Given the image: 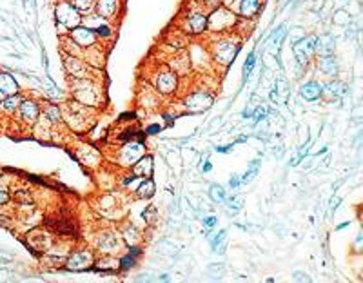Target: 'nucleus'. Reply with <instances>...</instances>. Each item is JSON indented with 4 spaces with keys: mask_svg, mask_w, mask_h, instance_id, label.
<instances>
[{
    "mask_svg": "<svg viewBox=\"0 0 363 283\" xmlns=\"http://www.w3.org/2000/svg\"><path fill=\"white\" fill-rule=\"evenodd\" d=\"M56 18H58V22L62 24V26H66V28L73 29L77 28L80 22V17H79V11L73 7V4H69V2H64V4H60V6L56 7Z\"/></svg>",
    "mask_w": 363,
    "mask_h": 283,
    "instance_id": "nucleus-1",
    "label": "nucleus"
},
{
    "mask_svg": "<svg viewBox=\"0 0 363 283\" xmlns=\"http://www.w3.org/2000/svg\"><path fill=\"white\" fill-rule=\"evenodd\" d=\"M185 106L189 107V111L193 113L205 111V109H209L212 106V98L205 93H195L185 100Z\"/></svg>",
    "mask_w": 363,
    "mask_h": 283,
    "instance_id": "nucleus-2",
    "label": "nucleus"
},
{
    "mask_svg": "<svg viewBox=\"0 0 363 283\" xmlns=\"http://www.w3.org/2000/svg\"><path fill=\"white\" fill-rule=\"evenodd\" d=\"M176 87H178V78H176V75H174L173 71L160 73L157 77V89L160 93L169 94V93H173Z\"/></svg>",
    "mask_w": 363,
    "mask_h": 283,
    "instance_id": "nucleus-3",
    "label": "nucleus"
},
{
    "mask_svg": "<svg viewBox=\"0 0 363 283\" xmlns=\"http://www.w3.org/2000/svg\"><path fill=\"white\" fill-rule=\"evenodd\" d=\"M314 42H316V37H309V39H303L298 44H294V53H296L300 64H305L309 60V56L313 55V51L316 49Z\"/></svg>",
    "mask_w": 363,
    "mask_h": 283,
    "instance_id": "nucleus-4",
    "label": "nucleus"
},
{
    "mask_svg": "<svg viewBox=\"0 0 363 283\" xmlns=\"http://www.w3.org/2000/svg\"><path fill=\"white\" fill-rule=\"evenodd\" d=\"M91 263H93L91 252L89 250H82V252L73 254L71 258L67 260V269H71V271H85Z\"/></svg>",
    "mask_w": 363,
    "mask_h": 283,
    "instance_id": "nucleus-5",
    "label": "nucleus"
},
{
    "mask_svg": "<svg viewBox=\"0 0 363 283\" xmlns=\"http://www.w3.org/2000/svg\"><path fill=\"white\" fill-rule=\"evenodd\" d=\"M71 39L75 44L85 47V45L95 44L96 33L89 28H79V26H77V28H73V31H71Z\"/></svg>",
    "mask_w": 363,
    "mask_h": 283,
    "instance_id": "nucleus-6",
    "label": "nucleus"
},
{
    "mask_svg": "<svg viewBox=\"0 0 363 283\" xmlns=\"http://www.w3.org/2000/svg\"><path fill=\"white\" fill-rule=\"evenodd\" d=\"M18 111H20V117H22L24 122L28 123H35L37 118H39V106L33 100H22L20 106H18Z\"/></svg>",
    "mask_w": 363,
    "mask_h": 283,
    "instance_id": "nucleus-7",
    "label": "nucleus"
},
{
    "mask_svg": "<svg viewBox=\"0 0 363 283\" xmlns=\"http://www.w3.org/2000/svg\"><path fill=\"white\" fill-rule=\"evenodd\" d=\"M0 93L4 94V96L18 93L17 80H15L11 75H7V73H0Z\"/></svg>",
    "mask_w": 363,
    "mask_h": 283,
    "instance_id": "nucleus-8",
    "label": "nucleus"
},
{
    "mask_svg": "<svg viewBox=\"0 0 363 283\" xmlns=\"http://www.w3.org/2000/svg\"><path fill=\"white\" fill-rule=\"evenodd\" d=\"M300 93H302V96L307 102H314V100H318L320 96H322L323 89H322V85H320V83H316V82H305L302 85V89H300Z\"/></svg>",
    "mask_w": 363,
    "mask_h": 283,
    "instance_id": "nucleus-9",
    "label": "nucleus"
},
{
    "mask_svg": "<svg viewBox=\"0 0 363 283\" xmlns=\"http://www.w3.org/2000/svg\"><path fill=\"white\" fill-rule=\"evenodd\" d=\"M207 20H209V18H207L205 15H202V13H195V15H191V17H189V31H191V33H195V35L203 33V31L207 29V26H209V24H207Z\"/></svg>",
    "mask_w": 363,
    "mask_h": 283,
    "instance_id": "nucleus-10",
    "label": "nucleus"
},
{
    "mask_svg": "<svg viewBox=\"0 0 363 283\" xmlns=\"http://www.w3.org/2000/svg\"><path fill=\"white\" fill-rule=\"evenodd\" d=\"M133 171L136 176H151L153 172V158L151 156H144L134 163Z\"/></svg>",
    "mask_w": 363,
    "mask_h": 283,
    "instance_id": "nucleus-11",
    "label": "nucleus"
},
{
    "mask_svg": "<svg viewBox=\"0 0 363 283\" xmlns=\"http://www.w3.org/2000/svg\"><path fill=\"white\" fill-rule=\"evenodd\" d=\"M96 7L102 17H113L118 9V0H96Z\"/></svg>",
    "mask_w": 363,
    "mask_h": 283,
    "instance_id": "nucleus-12",
    "label": "nucleus"
},
{
    "mask_svg": "<svg viewBox=\"0 0 363 283\" xmlns=\"http://www.w3.org/2000/svg\"><path fill=\"white\" fill-rule=\"evenodd\" d=\"M236 53H238V49L233 47L231 44H222L220 47H218L216 56H218V60H222L224 64H229L231 60H235Z\"/></svg>",
    "mask_w": 363,
    "mask_h": 283,
    "instance_id": "nucleus-13",
    "label": "nucleus"
},
{
    "mask_svg": "<svg viewBox=\"0 0 363 283\" xmlns=\"http://www.w3.org/2000/svg\"><path fill=\"white\" fill-rule=\"evenodd\" d=\"M20 102H22V98L18 96V93L9 94L4 98V102H0V109L6 113H15V109H18V106H20Z\"/></svg>",
    "mask_w": 363,
    "mask_h": 283,
    "instance_id": "nucleus-14",
    "label": "nucleus"
},
{
    "mask_svg": "<svg viewBox=\"0 0 363 283\" xmlns=\"http://www.w3.org/2000/svg\"><path fill=\"white\" fill-rule=\"evenodd\" d=\"M260 9V0H242L240 2V13L243 17H252Z\"/></svg>",
    "mask_w": 363,
    "mask_h": 283,
    "instance_id": "nucleus-15",
    "label": "nucleus"
},
{
    "mask_svg": "<svg viewBox=\"0 0 363 283\" xmlns=\"http://www.w3.org/2000/svg\"><path fill=\"white\" fill-rule=\"evenodd\" d=\"M209 196H211L212 202H216V203H224L227 195H225V189L220 187V185H211L209 189Z\"/></svg>",
    "mask_w": 363,
    "mask_h": 283,
    "instance_id": "nucleus-16",
    "label": "nucleus"
},
{
    "mask_svg": "<svg viewBox=\"0 0 363 283\" xmlns=\"http://www.w3.org/2000/svg\"><path fill=\"white\" fill-rule=\"evenodd\" d=\"M320 69L325 73V75H334L336 73V64H334V58L332 56H323L322 60H320Z\"/></svg>",
    "mask_w": 363,
    "mask_h": 283,
    "instance_id": "nucleus-17",
    "label": "nucleus"
},
{
    "mask_svg": "<svg viewBox=\"0 0 363 283\" xmlns=\"http://www.w3.org/2000/svg\"><path fill=\"white\" fill-rule=\"evenodd\" d=\"M155 195V182L153 180H145L138 187V196L140 198H151Z\"/></svg>",
    "mask_w": 363,
    "mask_h": 283,
    "instance_id": "nucleus-18",
    "label": "nucleus"
},
{
    "mask_svg": "<svg viewBox=\"0 0 363 283\" xmlns=\"http://www.w3.org/2000/svg\"><path fill=\"white\" fill-rule=\"evenodd\" d=\"M140 254V250L138 249H131L129 250V254L125 256V258H122V261H120V267H122L123 271H125V269H129V267H133L134 265V261H136V256Z\"/></svg>",
    "mask_w": 363,
    "mask_h": 283,
    "instance_id": "nucleus-19",
    "label": "nucleus"
},
{
    "mask_svg": "<svg viewBox=\"0 0 363 283\" xmlns=\"http://www.w3.org/2000/svg\"><path fill=\"white\" fill-rule=\"evenodd\" d=\"M258 167H260V160H254L251 165H249V171L242 176V183H247V182H251V180H254L258 174Z\"/></svg>",
    "mask_w": 363,
    "mask_h": 283,
    "instance_id": "nucleus-20",
    "label": "nucleus"
},
{
    "mask_svg": "<svg viewBox=\"0 0 363 283\" xmlns=\"http://www.w3.org/2000/svg\"><path fill=\"white\" fill-rule=\"evenodd\" d=\"M96 0H71L73 7L77 9V11H89L91 7L95 6Z\"/></svg>",
    "mask_w": 363,
    "mask_h": 283,
    "instance_id": "nucleus-21",
    "label": "nucleus"
},
{
    "mask_svg": "<svg viewBox=\"0 0 363 283\" xmlns=\"http://www.w3.org/2000/svg\"><path fill=\"white\" fill-rule=\"evenodd\" d=\"M45 117L49 122H60V109L56 106H49L45 109Z\"/></svg>",
    "mask_w": 363,
    "mask_h": 283,
    "instance_id": "nucleus-22",
    "label": "nucleus"
},
{
    "mask_svg": "<svg viewBox=\"0 0 363 283\" xmlns=\"http://www.w3.org/2000/svg\"><path fill=\"white\" fill-rule=\"evenodd\" d=\"M225 236H227V231H220V234H218L216 238H212L211 247H212V250H214V252H216L218 245H220V247H224V240H225Z\"/></svg>",
    "mask_w": 363,
    "mask_h": 283,
    "instance_id": "nucleus-23",
    "label": "nucleus"
},
{
    "mask_svg": "<svg viewBox=\"0 0 363 283\" xmlns=\"http://www.w3.org/2000/svg\"><path fill=\"white\" fill-rule=\"evenodd\" d=\"M254 62H256L254 55H249V56H247L245 64H243V78H247V77H249V75H251L252 67H254Z\"/></svg>",
    "mask_w": 363,
    "mask_h": 283,
    "instance_id": "nucleus-24",
    "label": "nucleus"
},
{
    "mask_svg": "<svg viewBox=\"0 0 363 283\" xmlns=\"http://www.w3.org/2000/svg\"><path fill=\"white\" fill-rule=\"evenodd\" d=\"M15 200L18 203H22V205H29L31 203V196H29L28 191H18L17 195H15Z\"/></svg>",
    "mask_w": 363,
    "mask_h": 283,
    "instance_id": "nucleus-25",
    "label": "nucleus"
},
{
    "mask_svg": "<svg viewBox=\"0 0 363 283\" xmlns=\"http://www.w3.org/2000/svg\"><path fill=\"white\" fill-rule=\"evenodd\" d=\"M225 202H229V207L233 209V211H240L242 207H243V203H242V198H238V196H233V198H225Z\"/></svg>",
    "mask_w": 363,
    "mask_h": 283,
    "instance_id": "nucleus-26",
    "label": "nucleus"
},
{
    "mask_svg": "<svg viewBox=\"0 0 363 283\" xmlns=\"http://www.w3.org/2000/svg\"><path fill=\"white\" fill-rule=\"evenodd\" d=\"M95 33L100 35V37H111V29H109V26L104 24V26H98V28H96Z\"/></svg>",
    "mask_w": 363,
    "mask_h": 283,
    "instance_id": "nucleus-27",
    "label": "nucleus"
},
{
    "mask_svg": "<svg viewBox=\"0 0 363 283\" xmlns=\"http://www.w3.org/2000/svg\"><path fill=\"white\" fill-rule=\"evenodd\" d=\"M265 115H267V109H265V107H260V109H256V113H254V120L260 122V120L265 118Z\"/></svg>",
    "mask_w": 363,
    "mask_h": 283,
    "instance_id": "nucleus-28",
    "label": "nucleus"
},
{
    "mask_svg": "<svg viewBox=\"0 0 363 283\" xmlns=\"http://www.w3.org/2000/svg\"><path fill=\"white\" fill-rule=\"evenodd\" d=\"M242 183V178L240 176H231V180H229V187L231 189H238V185H240Z\"/></svg>",
    "mask_w": 363,
    "mask_h": 283,
    "instance_id": "nucleus-29",
    "label": "nucleus"
},
{
    "mask_svg": "<svg viewBox=\"0 0 363 283\" xmlns=\"http://www.w3.org/2000/svg\"><path fill=\"white\" fill-rule=\"evenodd\" d=\"M216 222H218V220H216V218H214V216L203 218V225H205V227H209V229L214 227V225H216Z\"/></svg>",
    "mask_w": 363,
    "mask_h": 283,
    "instance_id": "nucleus-30",
    "label": "nucleus"
},
{
    "mask_svg": "<svg viewBox=\"0 0 363 283\" xmlns=\"http://www.w3.org/2000/svg\"><path fill=\"white\" fill-rule=\"evenodd\" d=\"M7 202H9V195H7L4 189H0V205H4Z\"/></svg>",
    "mask_w": 363,
    "mask_h": 283,
    "instance_id": "nucleus-31",
    "label": "nucleus"
},
{
    "mask_svg": "<svg viewBox=\"0 0 363 283\" xmlns=\"http://www.w3.org/2000/svg\"><path fill=\"white\" fill-rule=\"evenodd\" d=\"M160 129H162V127H160V125H151V127L147 129V134H157L158 131H160Z\"/></svg>",
    "mask_w": 363,
    "mask_h": 283,
    "instance_id": "nucleus-32",
    "label": "nucleus"
},
{
    "mask_svg": "<svg viewBox=\"0 0 363 283\" xmlns=\"http://www.w3.org/2000/svg\"><path fill=\"white\" fill-rule=\"evenodd\" d=\"M233 145H235V144L227 145V147H216V151H218V153H229V151L233 149Z\"/></svg>",
    "mask_w": 363,
    "mask_h": 283,
    "instance_id": "nucleus-33",
    "label": "nucleus"
},
{
    "mask_svg": "<svg viewBox=\"0 0 363 283\" xmlns=\"http://www.w3.org/2000/svg\"><path fill=\"white\" fill-rule=\"evenodd\" d=\"M211 169H212V165H211V163H209V162H205V163L202 165V171H203V172H209V171H211Z\"/></svg>",
    "mask_w": 363,
    "mask_h": 283,
    "instance_id": "nucleus-34",
    "label": "nucleus"
},
{
    "mask_svg": "<svg viewBox=\"0 0 363 283\" xmlns=\"http://www.w3.org/2000/svg\"><path fill=\"white\" fill-rule=\"evenodd\" d=\"M294 280H305V282H309L307 274H302V272H298L296 276H294Z\"/></svg>",
    "mask_w": 363,
    "mask_h": 283,
    "instance_id": "nucleus-35",
    "label": "nucleus"
}]
</instances>
